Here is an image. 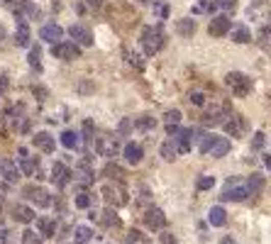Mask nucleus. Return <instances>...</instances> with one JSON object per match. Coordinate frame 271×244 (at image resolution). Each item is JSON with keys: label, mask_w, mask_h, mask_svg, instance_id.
I'll list each match as a JSON object with an SVG mask.
<instances>
[{"label": "nucleus", "mask_w": 271, "mask_h": 244, "mask_svg": "<svg viewBox=\"0 0 271 244\" xmlns=\"http://www.w3.org/2000/svg\"><path fill=\"white\" fill-rule=\"evenodd\" d=\"M164 39H166V34L161 30V25H154V27H144L142 30V37H139V42H142V49H144V54L147 56H154L164 46Z\"/></svg>", "instance_id": "obj_1"}, {"label": "nucleus", "mask_w": 271, "mask_h": 244, "mask_svg": "<svg viewBox=\"0 0 271 244\" xmlns=\"http://www.w3.org/2000/svg\"><path fill=\"white\" fill-rule=\"evenodd\" d=\"M101 196H103V200H105L110 208H120V205L127 203V190H125V186H122V183H117V181H108V183H103Z\"/></svg>", "instance_id": "obj_2"}, {"label": "nucleus", "mask_w": 271, "mask_h": 244, "mask_svg": "<svg viewBox=\"0 0 271 244\" xmlns=\"http://www.w3.org/2000/svg\"><path fill=\"white\" fill-rule=\"evenodd\" d=\"M225 83L237 98H244L249 90H252V78L244 76V74H239V71H230L225 76Z\"/></svg>", "instance_id": "obj_3"}, {"label": "nucleus", "mask_w": 271, "mask_h": 244, "mask_svg": "<svg viewBox=\"0 0 271 244\" xmlns=\"http://www.w3.org/2000/svg\"><path fill=\"white\" fill-rule=\"evenodd\" d=\"M247 196H252L247 186H239L237 178H227V186H225V190H223L220 200H223V203H227V200L239 203V200H247Z\"/></svg>", "instance_id": "obj_4"}, {"label": "nucleus", "mask_w": 271, "mask_h": 244, "mask_svg": "<svg viewBox=\"0 0 271 244\" xmlns=\"http://www.w3.org/2000/svg\"><path fill=\"white\" fill-rule=\"evenodd\" d=\"M22 193H24V198L30 200V203H34L37 208H49L52 205V196L42 186H24Z\"/></svg>", "instance_id": "obj_5"}, {"label": "nucleus", "mask_w": 271, "mask_h": 244, "mask_svg": "<svg viewBox=\"0 0 271 244\" xmlns=\"http://www.w3.org/2000/svg\"><path fill=\"white\" fill-rule=\"evenodd\" d=\"M93 144H95V152L101 156H105V159H113V156H117V152H120L117 137L103 134V137H95V139H93Z\"/></svg>", "instance_id": "obj_6"}, {"label": "nucleus", "mask_w": 271, "mask_h": 244, "mask_svg": "<svg viewBox=\"0 0 271 244\" xmlns=\"http://www.w3.org/2000/svg\"><path fill=\"white\" fill-rule=\"evenodd\" d=\"M71 181H73V171H71L64 161H57V164L52 166V183H54L59 190H64Z\"/></svg>", "instance_id": "obj_7"}, {"label": "nucleus", "mask_w": 271, "mask_h": 244, "mask_svg": "<svg viewBox=\"0 0 271 244\" xmlns=\"http://www.w3.org/2000/svg\"><path fill=\"white\" fill-rule=\"evenodd\" d=\"M52 56L54 59H64V61H73L81 56V46L76 42H59L52 46Z\"/></svg>", "instance_id": "obj_8"}, {"label": "nucleus", "mask_w": 271, "mask_h": 244, "mask_svg": "<svg viewBox=\"0 0 271 244\" xmlns=\"http://www.w3.org/2000/svg\"><path fill=\"white\" fill-rule=\"evenodd\" d=\"M73 178H76V183H81L83 188H86V186H90V183L95 181V171L90 168L88 159H83V161H79V164H76V168H73Z\"/></svg>", "instance_id": "obj_9"}, {"label": "nucleus", "mask_w": 271, "mask_h": 244, "mask_svg": "<svg viewBox=\"0 0 271 244\" xmlns=\"http://www.w3.org/2000/svg\"><path fill=\"white\" fill-rule=\"evenodd\" d=\"M61 37H64V27L57 25V22H49V25H44V27L39 30V39H42V42H49L52 46L59 44V39H61Z\"/></svg>", "instance_id": "obj_10"}, {"label": "nucleus", "mask_w": 271, "mask_h": 244, "mask_svg": "<svg viewBox=\"0 0 271 244\" xmlns=\"http://www.w3.org/2000/svg\"><path fill=\"white\" fill-rule=\"evenodd\" d=\"M39 171V156H30L27 154V149L20 147V174L24 176H32Z\"/></svg>", "instance_id": "obj_11"}, {"label": "nucleus", "mask_w": 271, "mask_h": 244, "mask_svg": "<svg viewBox=\"0 0 271 244\" xmlns=\"http://www.w3.org/2000/svg\"><path fill=\"white\" fill-rule=\"evenodd\" d=\"M230 30H232V20H230L227 15L213 17V20H210V25H208V32L213 34V37H225Z\"/></svg>", "instance_id": "obj_12"}, {"label": "nucleus", "mask_w": 271, "mask_h": 244, "mask_svg": "<svg viewBox=\"0 0 271 244\" xmlns=\"http://www.w3.org/2000/svg\"><path fill=\"white\" fill-rule=\"evenodd\" d=\"M144 225H147L149 230H164V227H166V215H164V210L149 208V210L144 212Z\"/></svg>", "instance_id": "obj_13"}, {"label": "nucleus", "mask_w": 271, "mask_h": 244, "mask_svg": "<svg viewBox=\"0 0 271 244\" xmlns=\"http://www.w3.org/2000/svg\"><path fill=\"white\" fill-rule=\"evenodd\" d=\"M68 34L76 39L79 46H93V34H90L88 27H83V25H71V27H68Z\"/></svg>", "instance_id": "obj_14"}, {"label": "nucleus", "mask_w": 271, "mask_h": 244, "mask_svg": "<svg viewBox=\"0 0 271 244\" xmlns=\"http://www.w3.org/2000/svg\"><path fill=\"white\" fill-rule=\"evenodd\" d=\"M32 144L39 152H44V154H54V149H57V142H54V137L49 132H37L32 137Z\"/></svg>", "instance_id": "obj_15"}, {"label": "nucleus", "mask_w": 271, "mask_h": 244, "mask_svg": "<svg viewBox=\"0 0 271 244\" xmlns=\"http://www.w3.org/2000/svg\"><path fill=\"white\" fill-rule=\"evenodd\" d=\"M122 156H125V161H127V164L137 166V164L142 161V156H144V149H142V144H137V142H130V144H125Z\"/></svg>", "instance_id": "obj_16"}, {"label": "nucleus", "mask_w": 271, "mask_h": 244, "mask_svg": "<svg viewBox=\"0 0 271 244\" xmlns=\"http://www.w3.org/2000/svg\"><path fill=\"white\" fill-rule=\"evenodd\" d=\"M0 176H5V181L15 183L20 178V166L12 159H0Z\"/></svg>", "instance_id": "obj_17"}, {"label": "nucleus", "mask_w": 271, "mask_h": 244, "mask_svg": "<svg viewBox=\"0 0 271 244\" xmlns=\"http://www.w3.org/2000/svg\"><path fill=\"white\" fill-rule=\"evenodd\" d=\"M57 230H59V225H57V220H52V217H39V220H37V232L42 234L44 239L57 237Z\"/></svg>", "instance_id": "obj_18"}, {"label": "nucleus", "mask_w": 271, "mask_h": 244, "mask_svg": "<svg viewBox=\"0 0 271 244\" xmlns=\"http://www.w3.org/2000/svg\"><path fill=\"white\" fill-rule=\"evenodd\" d=\"M191 139H193V130H179V132L174 134V142L179 147V154L191 152Z\"/></svg>", "instance_id": "obj_19"}, {"label": "nucleus", "mask_w": 271, "mask_h": 244, "mask_svg": "<svg viewBox=\"0 0 271 244\" xmlns=\"http://www.w3.org/2000/svg\"><path fill=\"white\" fill-rule=\"evenodd\" d=\"M34 217H37V215H34V210L30 208V205H15V208H12V220H15V222L30 225Z\"/></svg>", "instance_id": "obj_20"}, {"label": "nucleus", "mask_w": 271, "mask_h": 244, "mask_svg": "<svg viewBox=\"0 0 271 244\" xmlns=\"http://www.w3.org/2000/svg\"><path fill=\"white\" fill-rule=\"evenodd\" d=\"M30 42H32L30 25H27V22H17V30H15V44H17V46H30Z\"/></svg>", "instance_id": "obj_21"}, {"label": "nucleus", "mask_w": 271, "mask_h": 244, "mask_svg": "<svg viewBox=\"0 0 271 244\" xmlns=\"http://www.w3.org/2000/svg\"><path fill=\"white\" fill-rule=\"evenodd\" d=\"M59 139H61V144L66 147V149H71V152H73V149H79V147H81V134L76 132V130H64Z\"/></svg>", "instance_id": "obj_22"}, {"label": "nucleus", "mask_w": 271, "mask_h": 244, "mask_svg": "<svg viewBox=\"0 0 271 244\" xmlns=\"http://www.w3.org/2000/svg\"><path fill=\"white\" fill-rule=\"evenodd\" d=\"M230 139L227 137H217L215 139V144L210 147V152H208V156H213V159H220V156H225L227 152H230Z\"/></svg>", "instance_id": "obj_23"}, {"label": "nucleus", "mask_w": 271, "mask_h": 244, "mask_svg": "<svg viewBox=\"0 0 271 244\" xmlns=\"http://www.w3.org/2000/svg\"><path fill=\"white\" fill-rule=\"evenodd\" d=\"M225 130H227V134L239 137V134L244 132V120H242V115H230V120L225 122Z\"/></svg>", "instance_id": "obj_24"}, {"label": "nucleus", "mask_w": 271, "mask_h": 244, "mask_svg": "<svg viewBox=\"0 0 271 244\" xmlns=\"http://www.w3.org/2000/svg\"><path fill=\"white\" fill-rule=\"evenodd\" d=\"M208 222H210L213 227H225V222H227V212H225V208H220V205L210 208V212H208Z\"/></svg>", "instance_id": "obj_25"}, {"label": "nucleus", "mask_w": 271, "mask_h": 244, "mask_svg": "<svg viewBox=\"0 0 271 244\" xmlns=\"http://www.w3.org/2000/svg\"><path fill=\"white\" fill-rule=\"evenodd\" d=\"M93 239V230L88 225H76L73 230V244H88Z\"/></svg>", "instance_id": "obj_26"}, {"label": "nucleus", "mask_w": 271, "mask_h": 244, "mask_svg": "<svg viewBox=\"0 0 271 244\" xmlns=\"http://www.w3.org/2000/svg\"><path fill=\"white\" fill-rule=\"evenodd\" d=\"M161 156H164V161H174L176 156H179V147H176V142H174V137H169L164 144H161Z\"/></svg>", "instance_id": "obj_27"}, {"label": "nucleus", "mask_w": 271, "mask_h": 244, "mask_svg": "<svg viewBox=\"0 0 271 244\" xmlns=\"http://www.w3.org/2000/svg\"><path fill=\"white\" fill-rule=\"evenodd\" d=\"M230 32H232V42H237V44H247V42H252V32H249L244 25H237V27H232Z\"/></svg>", "instance_id": "obj_28"}, {"label": "nucleus", "mask_w": 271, "mask_h": 244, "mask_svg": "<svg viewBox=\"0 0 271 244\" xmlns=\"http://www.w3.org/2000/svg\"><path fill=\"white\" fill-rule=\"evenodd\" d=\"M135 127L137 130H142V132H152L154 127H157V120L152 117V115H139L135 120Z\"/></svg>", "instance_id": "obj_29"}, {"label": "nucleus", "mask_w": 271, "mask_h": 244, "mask_svg": "<svg viewBox=\"0 0 271 244\" xmlns=\"http://www.w3.org/2000/svg\"><path fill=\"white\" fill-rule=\"evenodd\" d=\"M90 203H93V198H90V193L86 188L79 190V193L73 196V205H76V208H81V210H88Z\"/></svg>", "instance_id": "obj_30"}, {"label": "nucleus", "mask_w": 271, "mask_h": 244, "mask_svg": "<svg viewBox=\"0 0 271 244\" xmlns=\"http://www.w3.org/2000/svg\"><path fill=\"white\" fill-rule=\"evenodd\" d=\"M103 174L110 178V181H117V183H122V178H125V171L117 166V164H113V161H110L108 166L103 168Z\"/></svg>", "instance_id": "obj_31"}, {"label": "nucleus", "mask_w": 271, "mask_h": 244, "mask_svg": "<svg viewBox=\"0 0 271 244\" xmlns=\"http://www.w3.org/2000/svg\"><path fill=\"white\" fill-rule=\"evenodd\" d=\"M27 64L34 71H42V49L39 46H30V56H27Z\"/></svg>", "instance_id": "obj_32"}, {"label": "nucleus", "mask_w": 271, "mask_h": 244, "mask_svg": "<svg viewBox=\"0 0 271 244\" xmlns=\"http://www.w3.org/2000/svg\"><path fill=\"white\" fill-rule=\"evenodd\" d=\"M247 188L252 196H257V193L264 188V178H261V174H252V178L247 181Z\"/></svg>", "instance_id": "obj_33"}, {"label": "nucleus", "mask_w": 271, "mask_h": 244, "mask_svg": "<svg viewBox=\"0 0 271 244\" xmlns=\"http://www.w3.org/2000/svg\"><path fill=\"white\" fill-rule=\"evenodd\" d=\"M176 30H179V34H183V37H193V32H195V20H179Z\"/></svg>", "instance_id": "obj_34"}, {"label": "nucleus", "mask_w": 271, "mask_h": 244, "mask_svg": "<svg viewBox=\"0 0 271 244\" xmlns=\"http://www.w3.org/2000/svg\"><path fill=\"white\" fill-rule=\"evenodd\" d=\"M101 222L105 227H120V217L115 215V210H105L101 215Z\"/></svg>", "instance_id": "obj_35"}, {"label": "nucleus", "mask_w": 271, "mask_h": 244, "mask_svg": "<svg viewBox=\"0 0 271 244\" xmlns=\"http://www.w3.org/2000/svg\"><path fill=\"white\" fill-rule=\"evenodd\" d=\"M44 242V237L39 232H34V230H24L22 232V244H42Z\"/></svg>", "instance_id": "obj_36"}, {"label": "nucleus", "mask_w": 271, "mask_h": 244, "mask_svg": "<svg viewBox=\"0 0 271 244\" xmlns=\"http://www.w3.org/2000/svg\"><path fill=\"white\" fill-rule=\"evenodd\" d=\"M215 139H217V134H203V139H201V144H198V152H201V154H208L210 147L215 144Z\"/></svg>", "instance_id": "obj_37"}, {"label": "nucleus", "mask_w": 271, "mask_h": 244, "mask_svg": "<svg viewBox=\"0 0 271 244\" xmlns=\"http://www.w3.org/2000/svg\"><path fill=\"white\" fill-rule=\"evenodd\" d=\"M164 122H166V127H176L181 122V110H176V108H174V110H166L164 112Z\"/></svg>", "instance_id": "obj_38"}, {"label": "nucleus", "mask_w": 271, "mask_h": 244, "mask_svg": "<svg viewBox=\"0 0 271 244\" xmlns=\"http://www.w3.org/2000/svg\"><path fill=\"white\" fill-rule=\"evenodd\" d=\"M215 186V178L213 176H201L198 178V190H208Z\"/></svg>", "instance_id": "obj_39"}, {"label": "nucleus", "mask_w": 271, "mask_h": 244, "mask_svg": "<svg viewBox=\"0 0 271 244\" xmlns=\"http://www.w3.org/2000/svg\"><path fill=\"white\" fill-rule=\"evenodd\" d=\"M0 244H15V234L5 227H0Z\"/></svg>", "instance_id": "obj_40"}, {"label": "nucleus", "mask_w": 271, "mask_h": 244, "mask_svg": "<svg viewBox=\"0 0 271 244\" xmlns=\"http://www.w3.org/2000/svg\"><path fill=\"white\" fill-rule=\"evenodd\" d=\"M264 142H266V137H264V132H257L254 134V139H252V149H264Z\"/></svg>", "instance_id": "obj_41"}, {"label": "nucleus", "mask_w": 271, "mask_h": 244, "mask_svg": "<svg viewBox=\"0 0 271 244\" xmlns=\"http://www.w3.org/2000/svg\"><path fill=\"white\" fill-rule=\"evenodd\" d=\"M217 3V8H223V10H235L237 8V0H215Z\"/></svg>", "instance_id": "obj_42"}, {"label": "nucleus", "mask_w": 271, "mask_h": 244, "mask_svg": "<svg viewBox=\"0 0 271 244\" xmlns=\"http://www.w3.org/2000/svg\"><path fill=\"white\" fill-rule=\"evenodd\" d=\"M193 103V105H205V95L203 93H198V90H195V93H191V98H188Z\"/></svg>", "instance_id": "obj_43"}, {"label": "nucleus", "mask_w": 271, "mask_h": 244, "mask_svg": "<svg viewBox=\"0 0 271 244\" xmlns=\"http://www.w3.org/2000/svg\"><path fill=\"white\" fill-rule=\"evenodd\" d=\"M8 88H10V78H8V76H0V98L8 93Z\"/></svg>", "instance_id": "obj_44"}, {"label": "nucleus", "mask_w": 271, "mask_h": 244, "mask_svg": "<svg viewBox=\"0 0 271 244\" xmlns=\"http://www.w3.org/2000/svg\"><path fill=\"white\" fill-rule=\"evenodd\" d=\"M159 239H161V242H164V244H176V237H174V234H171V232H164V234H161V237H159Z\"/></svg>", "instance_id": "obj_45"}, {"label": "nucleus", "mask_w": 271, "mask_h": 244, "mask_svg": "<svg viewBox=\"0 0 271 244\" xmlns=\"http://www.w3.org/2000/svg\"><path fill=\"white\" fill-rule=\"evenodd\" d=\"M130 127H132V122L122 120V122H120V134H127V132H130Z\"/></svg>", "instance_id": "obj_46"}, {"label": "nucleus", "mask_w": 271, "mask_h": 244, "mask_svg": "<svg viewBox=\"0 0 271 244\" xmlns=\"http://www.w3.org/2000/svg\"><path fill=\"white\" fill-rule=\"evenodd\" d=\"M86 5H90V8H101L103 5V0H83Z\"/></svg>", "instance_id": "obj_47"}, {"label": "nucleus", "mask_w": 271, "mask_h": 244, "mask_svg": "<svg viewBox=\"0 0 271 244\" xmlns=\"http://www.w3.org/2000/svg\"><path fill=\"white\" fill-rule=\"evenodd\" d=\"M223 244H237V242H235L232 237H223Z\"/></svg>", "instance_id": "obj_48"}, {"label": "nucleus", "mask_w": 271, "mask_h": 244, "mask_svg": "<svg viewBox=\"0 0 271 244\" xmlns=\"http://www.w3.org/2000/svg\"><path fill=\"white\" fill-rule=\"evenodd\" d=\"M3 39H5V27L0 25V42H3Z\"/></svg>", "instance_id": "obj_49"}, {"label": "nucleus", "mask_w": 271, "mask_h": 244, "mask_svg": "<svg viewBox=\"0 0 271 244\" xmlns=\"http://www.w3.org/2000/svg\"><path fill=\"white\" fill-rule=\"evenodd\" d=\"M264 164H266V166L271 168V154H269V156H264Z\"/></svg>", "instance_id": "obj_50"}, {"label": "nucleus", "mask_w": 271, "mask_h": 244, "mask_svg": "<svg viewBox=\"0 0 271 244\" xmlns=\"http://www.w3.org/2000/svg\"><path fill=\"white\" fill-rule=\"evenodd\" d=\"M3 3H12V0H3Z\"/></svg>", "instance_id": "obj_51"}]
</instances>
